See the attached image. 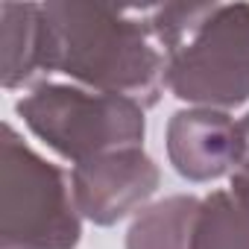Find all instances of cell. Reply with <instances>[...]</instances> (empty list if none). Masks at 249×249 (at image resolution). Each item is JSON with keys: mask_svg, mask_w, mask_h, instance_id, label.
Wrapping results in <instances>:
<instances>
[{"mask_svg": "<svg viewBox=\"0 0 249 249\" xmlns=\"http://www.w3.org/2000/svg\"><path fill=\"white\" fill-rule=\"evenodd\" d=\"M71 185L85 220L94 226H114L132 211L147 208L161 185V173L144 147H129L73 164Z\"/></svg>", "mask_w": 249, "mask_h": 249, "instance_id": "obj_5", "label": "cell"}, {"mask_svg": "<svg viewBox=\"0 0 249 249\" xmlns=\"http://www.w3.org/2000/svg\"><path fill=\"white\" fill-rule=\"evenodd\" d=\"M82 214L71 176L3 126L0 141V249H76Z\"/></svg>", "mask_w": 249, "mask_h": 249, "instance_id": "obj_3", "label": "cell"}, {"mask_svg": "<svg viewBox=\"0 0 249 249\" xmlns=\"http://www.w3.org/2000/svg\"><path fill=\"white\" fill-rule=\"evenodd\" d=\"M150 27L173 97L220 111L249 100V3H161Z\"/></svg>", "mask_w": 249, "mask_h": 249, "instance_id": "obj_2", "label": "cell"}, {"mask_svg": "<svg viewBox=\"0 0 249 249\" xmlns=\"http://www.w3.org/2000/svg\"><path fill=\"white\" fill-rule=\"evenodd\" d=\"M199 202L191 194H176L141 208L126 231V249H191Z\"/></svg>", "mask_w": 249, "mask_h": 249, "instance_id": "obj_8", "label": "cell"}, {"mask_svg": "<svg viewBox=\"0 0 249 249\" xmlns=\"http://www.w3.org/2000/svg\"><path fill=\"white\" fill-rule=\"evenodd\" d=\"M15 108L36 138L73 164L117 150L144 147V106L120 94L41 82L24 100H18Z\"/></svg>", "mask_w": 249, "mask_h": 249, "instance_id": "obj_4", "label": "cell"}, {"mask_svg": "<svg viewBox=\"0 0 249 249\" xmlns=\"http://www.w3.org/2000/svg\"><path fill=\"white\" fill-rule=\"evenodd\" d=\"M0 82L6 91L50 76V24L44 3H0Z\"/></svg>", "mask_w": 249, "mask_h": 249, "instance_id": "obj_7", "label": "cell"}, {"mask_svg": "<svg viewBox=\"0 0 249 249\" xmlns=\"http://www.w3.org/2000/svg\"><path fill=\"white\" fill-rule=\"evenodd\" d=\"M229 191H231L237 199H243V202L249 205V161H243V164L231 173V185H229Z\"/></svg>", "mask_w": 249, "mask_h": 249, "instance_id": "obj_10", "label": "cell"}, {"mask_svg": "<svg viewBox=\"0 0 249 249\" xmlns=\"http://www.w3.org/2000/svg\"><path fill=\"white\" fill-rule=\"evenodd\" d=\"M240 132H243V147H246V159L243 161H249V114L240 120Z\"/></svg>", "mask_w": 249, "mask_h": 249, "instance_id": "obj_11", "label": "cell"}, {"mask_svg": "<svg viewBox=\"0 0 249 249\" xmlns=\"http://www.w3.org/2000/svg\"><path fill=\"white\" fill-rule=\"evenodd\" d=\"M167 159L188 182H214L234 173L243 159L240 120L220 108H182L167 120Z\"/></svg>", "mask_w": 249, "mask_h": 249, "instance_id": "obj_6", "label": "cell"}, {"mask_svg": "<svg viewBox=\"0 0 249 249\" xmlns=\"http://www.w3.org/2000/svg\"><path fill=\"white\" fill-rule=\"evenodd\" d=\"M50 71L82 88L120 94L153 108L167 85V53L153 36L150 6L44 3Z\"/></svg>", "mask_w": 249, "mask_h": 249, "instance_id": "obj_1", "label": "cell"}, {"mask_svg": "<svg viewBox=\"0 0 249 249\" xmlns=\"http://www.w3.org/2000/svg\"><path fill=\"white\" fill-rule=\"evenodd\" d=\"M191 249H249V205L231 191H211L199 202Z\"/></svg>", "mask_w": 249, "mask_h": 249, "instance_id": "obj_9", "label": "cell"}]
</instances>
